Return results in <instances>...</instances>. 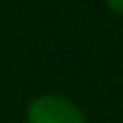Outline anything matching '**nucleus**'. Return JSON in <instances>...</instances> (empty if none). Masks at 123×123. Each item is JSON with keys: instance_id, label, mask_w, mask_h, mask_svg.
Instances as JSON below:
<instances>
[{"instance_id": "obj_1", "label": "nucleus", "mask_w": 123, "mask_h": 123, "mask_svg": "<svg viewBox=\"0 0 123 123\" xmlns=\"http://www.w3.org/2000/svg\"><path fill=\"white\" fill-rule=\"evenodd\" d=\"M29 123H85V116L75 104L48 94L29 106Z\"/></svg>"}, {"instance_id": "obj_2", "label": "nucleus", "mask_w": 123, "mask_h": 123, "mask_svg": "<svg viewBox=\"0 0 123 123\" xmlns=\"http://www.w3.org/2000/svg\"><path fill=\"white\" fill-rule=\"evenodd\" d=\"M106 5H109L113 12H123V0H106Z\"/></svg>"}]
</instances>
